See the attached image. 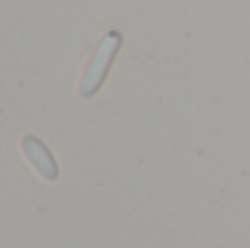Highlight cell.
Returning a JSON list of instances; mask_svg holds the SVG:
<instances>
[{
  "mask_svg": "<svg viewBox=\"0 0 250 248\" xmlns=\"http://www.w3.org/2000/svg\"><path fill=\"white\" fill-rule=\"evenodd\" d=\"M22 149H24L26 158L31 161V165L42 174V178L46 180H55L60 169H57V163L53 158V154L48 152V147L38 139V136H24L22 139Z\"/></svg>",
  "mask_w": 250,
  "mask_h": 248,
  "instance_id": "2",
  "label": "cell"
},
{
  "mask_svg": "<svg viewBox=\"0 0 250 248\" xmlns=\"http://www.w3.org/2000/svg\"><path fill=\"white\" fill-rule=\"evenodd\" d=\"M119 46H121V33H117V31H110V33H105L104 38H101L99 46H97L95 55L90 57L88 68L83 70V77H82V82H79V92H82L83 97H92L101 88V83H104L105 75H108V68H110V64H112L114 55H117Z\"/></svg>",
  "mask_w": 250,
  "mask_h": 248,
  "instance_id": "1",
  "label": "cell"
}]
</instances>
